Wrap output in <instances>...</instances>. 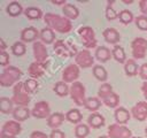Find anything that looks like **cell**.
Segmentation results:
<instances>
[{"mask_svg": "<svg viewBox=\"0 0 147 138\" xmlns=\"http://www.w3.org/2000/svg\"><path fill=\"white\" fill-rule=\"evenodd\" d=\"M25 15L30 20H39L41 17V10L36 7H29L25 9Z\"/></svg>", "mask_w": 147, "mask_h": 138, "instance_id": "cell-30", "label": "cell"}, {"mask_svg": "<svg viewBox=\"0 0 147 138\" xmlns=\"http://www.w3.org/2000/svg\"><path fill=\"white\" fill-rule=\"evenodd\" d=\"M63 120H64V115L61 114V113H55V114H52L48 120H47V124L49 128H53L54 130L57 129L62 123H63Z\"/></svg>", "mask_w": 147, "mask_h": 138, "instance_id": "cell-18", "label": "cell"}, {"mask_svg": "<svg viewBox=\"0 0 147 138\" xmlns=\"http://www.w3.org/2000/svg\"><path fill=\"white\" fill-rule=\"evenodd\" d=\"M49 138H65V136H64V133H63L62 131L55 129V130H53V131L51 132Z\"/></svg>", "mask_w": 147, "mask_h": 138, "instance_id": "cell-43", "label": "cell"}, {"mask_svg": "<svg viewBox=\"0 0 147 138\" xmlns=\"http://www.w3.org/2000/svg\"><path fill=\"white\" fill-rule=\"evenodd\" d=\"M99 138H109V137H107V136H101V137H99Z\"/></svg>", "mask_w": 147, "mask_h": 138, "instance_id": "cell-51", "label": "cell"}, {"mask_svg": "<svg viewBox=\"0 0 147 138\" xmlns=\"http://www.w3.org/2000/svg\"><path fill=\"white\" fill-rule=\"evenodd\" d=\"M115 120L118 124H125L130 120V113L124 107H119L115 110Z\"/></svg>", "mask_w": 147, "mask_h": 138, "instance_id": "cell-17", "label": "cell"}, {"mask_svg": "<svg viewBox=\"0 0 147 138\" xmlns=\"http://www.w3.org/2000/svg\"><path fill=\"white\" fill-rule=\"evenodd\" d=\"M45 22L48 25V28H51L52 30H56L57 32H61V33H67L72 28L69 18H65L52 13H48L45 15Z\"/></svg>", "mask_w": 147, "mask_h": 138, "instance_id": "cell-1", "label": "cell"}, {"mask_svg": "<svg viewBox=\"0 0 147 138\" xmlns=\"http://www.w3.org/2000/svg\"><path fill=\"white\" fill-rule=\"evenodd\" d=\"M113 56V53H110V51L105 47V46H100L96 48L95 51V57L100 61V62H106L108 61L110 57Z\"/></svg>", "mask_w": 147, "mask_h": 138, "instance_id": "cell-21", "label": "cell"}, {"mask_svg": "<svg viewBox=\"0 0 147 138\" xmlns=\"http://www.w3.org/2000/svg\"><path fill=\"white\" fill-rule=\"evenodd\" d=\"M46 70V63H40V62H33L29 67V75L32 78H38L44 75Z\"/></svg>", "mask_w": 147, "mask_h": 138, "instance_id": "cell-15", "label": "cell"}, {"mask_svg": "<svg viewBox=\"0 0 147 138\" xmlns=\"http://www.w3.org/2000/svg\"><path fill=\"white\" fill-rule=\"evenodd\" d=\"M11 100L17 106L25 107V106L29 105L30 97H29V93L26 92V90L24 87V83H17L15 85V87H14V94H13Z\"/></svg>", "mask_w": 147, "mask_h": 138, "instance_id": "cell-3", "label": "cell"}, {"mask_svg": "<svg viewBox=\"0 0 147 138\" xmlns=\"http://www.w3.org/2000/svg\"><path fill=\"white\" fill-rule=\"evenodd\" d=\"M70 94L72 100L78 105V106H83L85 105V87L83 86L82 83L79 82H75L72 83L71 87H70Z\"/></svg>", "mask_w": 147, "mask_h": 138, "instance_id": "cell-4", "label": "cell"}, {"mask_svg": "<svg viewBox=\"0 0 147 138\" xmlns=\"http://www.w3.org/2000/svg\"><path fill=\"white\" fill-rule=\"evenodd\" d=\"M65 118L71 123H78L82 120V114L78 109H70L65 114Z\"/></svg>", "mask_w": 147, "mask_h": 138, "instance_id": "cell-27", "label": "cell"}, {"mask_svg": "<svg viewBox=\"0 0 147 138\" xmlns=\"http://www.w3.org/2000/svg\"><path fill=\"white\" fill-rule=\"evenodd\" d=\"M124 69H125L126 75H129V76H134V75L137 74V70H138V67H137L136 61H134V60H127V61L125 62Z\"/></svg>", "mask_w": 147, "mask_h": 138, "instance_id": "cell-31", "label": "cell"}, {"mask_svg": "<svg viewBox=\"0 0 147 138\" xmlns=\"http://www.w3.org/2000/svg\"><path fill=\"white\" fill-rule=\"evenodd\" d=\"M140 76L144 79H147V63H144L140 67Z\"/></svg>", "mask_w": 147, "mask_h": 138, "instance_id": "cell-45", "label": "cell"}, {"mask_svg": "<svg viewBox=\"0 0 147 138\" xmlns=\"http://www.w3.org/2000/svg\"><path fill=\"white\" fill-rule=\"evenodd\" d=\"M22 76V71L15 67L6 68L0 76V85L1 86H10L16 80H18Z\"/></svg>", "mask_w": 147, "mask_h": 138, "instance_id": "cell-2", "label": "cell"}, {"mask_svg": "<svg viewBox=\"0 0 147 138\" xmlns=\"http://www.w3.org/2000/svg\"><path fill=\"white\" fill-rule=\"evenodd\" d=\"M0 41H1V49H2V51H5V48H6V44H5L3 39H1Z\"/></svg>", "mask_w": 147, "mask_h": 138, "instance_id": "cell-49", "label": "cell"}, {"mask_svg": "<svg viewBox=\"0 0 147 138\" xmlns=\"http://www.w3.org/2000/svg\"><path fill=\"white\" fill-rule=\"evenodd\" d=\"M87 122H88L90 126H92L94 129H98V128H100V126H102L105 124V118H103L102 115H100L98 113H93V114H91L88 116Z\"/></svg>", "mask_w": 147, "mask_h": 138, "instance_id": "cell-20", "label": "cell"}, {"mask_svg": "<svg viewBox=\"0 0 147 138\" xmlns=\"http://www.w3.org/2000/svg\"><path fill=\"white\" fill-rule=\"evenodd\" d=\"M52 2H53V3H54V5H63V6H64V5H67V3H65V1H64V0H63V1H55V0H53V1H52Z\"/></svg>", "mask_w": 147, "mask_h": 138, "instance_id": "cell-48", "label": "cell"}, {"mask_svg": "<svg viewBox=\"0 0 147 138\" xmlns=\"http://www.w3.org/2000/svg\"><path fill=\"white\" fill-rule=\"evenodd\" d=\"M136 24L140 30L147 31V17L146 16H138L136 18Z\"/></svg>", "mask_w": 147, "mask_h": 138, "instance_id": "cell-40", "label": "cell"}, {"mask_svg": "<svg viewBox=\"0 0 147 138\" xmlns=\"http://www.w3.org/2000/svg\"><path fill=\"white\" fill-rule=\"evenodd\" d=\"M30 138H48V137H47L46 133H44L41 131H34V132L31 133Z\"/></svg>", "mask_w": 147, "mask_h": 138, "instance_id": "cell-44", "label": "cell"}, {"mask_svg": "<svg viewBox=\"0 0 147 138\" xmlns=\"http://www.w3.org/2000/svg\"><path fill=\"white\" fill-rule=\"evenodd\" d=\"M146 135H147V126H146Z\"/></svg>", "mask_w": 147, "mask_h": 138, "instance_id": "cell-52", "label": "cell"}, {"mask_svg": "<svg viewBox=\"0 0 147 138\" xmlns=\"http://www.w3.org/2000/svg\"><path fill=\"white\" fill-rule=\"evenodd\" d=\"M7 13L10 16H18L22 13V6L18 2L13 1L7 6Z\"/></svg>", "mask_w": 147, "mask_h": 138, "instance_id": "cell-26", "label": "cell"}, {"mask_svg": "<svg viewBox=\"0 0 147 138\" xmlns=\"http://www.w3.org/2000/svg\"><path fill=\"white\" fill-rule=\"evenodd\" d=\"M141 90H142V92H144V97H145L146 100H147V82H145V83L142 84Z\"/></svg>", "mask_w": 147, "mask_h": 138, "instance_id": "cell-47", "label": "cell"}, {"mask_svg": "<svg viewBox=\"0 0 147 138\" xmlns=\"http://www.w3.org/2000/svg\"><path fill=\"white\" fill-rule=\"evenodd\" d=\"M40 39L46 43V44H51L54 41L55 39V36H54V32L51 28H45L40 31Z\"/></svg>", "mask_w": 147, "mask_h": 138, "instance_id": "cell-25", "label": "cell"}, {"mask_svg": "<svg viewBox=\"0 0 147 138\" xmlns=\"http://www.w3.org/2000/svg\"><path fill=\"white\" fill-rule=\"evenodd\" d=\"M24 87H25V90H26L28 93H33V92L36 91V89L38 87V83H37V80H34L33 78L26 79V80L24 82Z\"/></svg>", "mask_w": 147, "mask_h": 138, "instance_id": "cell-39", "label": "cell"}, {"mask_svg": "<svg viewBox=\"0 0 147 138\" xmlns=\"http://www.w3.org/2000/svg\"><path fill=\"white\" fill-rule=\"evenodd\" d=\"M13 100L9 99V98H5L2 97L0 99V110L3 113V114H8V113H13L14 109H13Z\"/></svg>", "mask_w": 147, "mask_h": 138, "instance_id": "cell-24", "label": "cell"}, {"mask_svg": "<svg viewBox=\"0 0 147 138\" xmlns=\"http://www.w3.org/2000/svg\"><path fill=\"white\" fill-rule=\"evenodd\" d=\"M140 9H141V12L144 13V14H147V0H142V1H140Z\"/></svg>", "mask_w": 147, "mask_h": 138, "instance_id": "cell-46", "label": "cell"}, {"mask_svg": "<svg viewBox=\"0 0 147 138\" xmlns=\"http://www.w3.org/2000/svg\"><path fill=\"white\" fill-rule=\"evenodd\" d=\"M38 37H40L39 32L37 29H34L33 26H30V28H25L22 33H21V38L23 41L25 43H30V41H34Z\"/></svg>", "mask_w": 147, "mask_h": 138, "instance_id": "cell-16", "label": "cell"}, {"mask_svg": "<svg viewBox=\"0 0 147 138\" xmlns=\"http://www.w3.org/2000/svg\"><path fill=\"white\" fill-rule=\"evenodd\" d=\"M33 53H34V59L37 62L45 63L47 59V49L41 41H36L33 44Z\"/></svg>", "mask_w": 147, "mask_h": 138, "instance_id": "cell-12", "label": "cell"}, {"mask_svg": "<svg viewBox=\"0 0 147 138\" xmlns=\"http://www.w3.org/2000/svg\"><path fill=\"white\" fill-rule=\"evenodd\" d=\"M78 33L82 37L83 44L87 47V48H93L96 45V39H95V34L92 28L90 26H82L78 30Z\"/></svg>", "mask_w": 147, "mask_h": 138, "instance_id": "cell-6", "label": "cell"}, {"mask_svg": "<svg viewBox=\"0 0 147 138\" xmlns=\"http://www.w3.org/2000/svg\"><path fill=\"white\" fill-rule=\"evenodd\" d=\"M54 90H55V93H56L57 95H60V97L67 95V94H68V91H69L68 85H67L65 83H63V82H57V83L55 84Z\"/></svg>", "mask_w": 147, "mask_h": 138, "instance_id": "cell-34", "label": "cell"}, {"mask_svg": "<svg viewBox=\"0 0 147 138\" xmlns=\"http://www.w3.org/2000/svg\"><path fill=\"white\" fill-rule=\"evenodd\" d=\"M101 105V101L98 98H88L85 101V108L88 110H96Z\"/></svg>", "mask_w": 147, "mask_h": 138, "instance_id": "cell-33", "label": "cell"}, {"mask_svg": "<svg viewBox=\"0 0 147 138\" xmlns=\"http://www.w3.org/2000/svg\"><path fill=\"white\" fill-rule=\"evenodd\" d=\"M118 16H119L121 22L124 23V24H129V23H131L132 20H133V15H132V13H131L130 10H127V9H123V10L119 13Z\"/></svg>", "mask_w": 147, "mask_h": 138, "instance_id": "cell-37", "label": "cell"}, {"mask_svg": "<svg viewBox=\"0 0 147 138\" xmlns=\"http://www.w3.org/2000/svg\"><path fill=\"white\" fill-rule=\"evenodd\" d=\"M123 2H125V3H131L132 0H123Z\"/></svg>", "mask_w": 147, "mask_h": 138, "instance_id": "cell-50", "label": "cell"}, {"mask_svg": "<svg viewBox=\"0 0 147 138\" xmlns=\"http://www.w3.org/2000/svg\"><path fill=\"white\" fill-rule=\"evenodd\" d=\"M62 10H63L64 16H65V17H68V18H71V20L77 18V17H78V15H79L78 9H77V8H76L74 5H70V3L64 5Z\"/></svg>", "mask_w": 147, "mask_h": 138, "instance_id": "cell-23", "label": "cell"}, {"mask_svg": "<svg viewBox=\"0 0 147 138\" xmlns=\"http://www.w3.org/2000/svg\"><path fill=\"white\" fill-rule=\"evenodd\" d=\"M90 132V129L85 124H78L75 129V135L77 138H85Z\"/></svg>", "mask_w": 147, "mask_h": 138, "instance_id": "cell-35", "label": "cell"}, {"mask_svg": "<svg viewBox=\"0 0 147 138\" xmlns=\"http://www.w3.org/2000/svg\"><path fill=\"white\" fill-rule=\"evenodd\" d=\"M109 138H131V130L124 125L111 124L108 128Z\"/></svg>", "mask_w": 147, "mask_h": 138, "instance_id": "cell-8", "label": "cell"}, {"mask_svg": "<svg viewBox=\"0 0 147 138\" xmlns=\"http://www.w3.org/2000/svg\"><path fill=\"white\" fill-rule=\"evenodd\" d=\"M93 62H94V59H93V56H92V54L90 53L88 49L79 51L76 54V64H78L82 68L92 67Z\"/></svg>", "mask_w": 147, "mask_h": 138, "instance_id": "cell-9", "label": "cell"}, {"mask_svg": "<svg viewBox=\"0 0 147 138\" xmlns=\"http://www.w3.org/2000/svg\"><path fill=\"white\" fill-rule=\"evenodd\" d=\"M132 47V54L136 59H142L146 55L147 51V40L144 38H136L131 43Z\"/></svg>", "mask_w": 147, "mask_h": 138, "instance_id": "cell-7", "label": "cell"}, {"mask_svg": "<svg viewBox=\"0 0 147 138\" xmlns=\"http://www.w3.org/2000/svg\"><path fill=\"white\" fill-rule=\"evenodd\" d=\"M54 51L60 55V56H71L75 54L76 49H69L67 44L63 40H57L54 45Z\"/></svg>", "mask_w": 147, "mask_h": 138, "instance_id": "cell-14", "label": "cell"}, {"mask_svg": "<svg viewBox=\"0 0 147 138\" xmlns=\"http://www.w3.org/2000/svg\"><path fill=\"white\" fill-rule=\"evenodd\" d=\"M133 138H141V137H133Z\"/></svg>", "mask_w": 147, "mask_h": 138, "instance_id": "cell-53", "label": "cell"}, {"mask_svg": "<svg viewBox=\"0 0 147 138\" xmlns=\"http://www.w3.org/2000/svg\"><path fill=\"white\" fill-rule=\"evenodd\" d=\"M79 76V68L77 64H69L62 72V77H63V80L69 83V82H74L78 78Z\"/></svg>", "mask_w": 147, "mask_h": 138, "instance_id": "cell-11", "label": "cell"}, {"mask_svg": "<svg viewBox=\"0 0 147 138\" xmlns=\"http://www.w3.org/2000/svg\"><path fill=\"white\" fill-rule=\"evenodd\" d=\"M93 75L96 79L105 82L107 79V71L102 66H94L93 67Z\"/></svg>", "mask_w": 147, "mask_h": 138, "instance_id": "cell-28", "label": "cell"}, {"mask_svg": "<svg viewBox=\"0 0 147 138\" xmlns=\"http://www.w3.org/2000/svg\"><path fill=\"white\" fill-rule=\"evenodd\" d=\"M111 93H113V87H111V85L105 83V84H102V85L100 86L99 92H98V95H99L101 99H105V98L109 97Z\"/></svg>", "mask_w": 147, "mask_h": 138, "instance_id": "cell-32", "label": "cell"}, {"mask_svg": "<svg viewBox=\"0 0 147 138\" xmlns=\"http://www.w3.org/2000/svg\"><path fill=\"white\" fill-rule=\"evenodd\" d=\"M111 53H113L114 59L117 62H119V63L125 62V53H124V49H123L122 46H115Z\"/></svg>", "mask_w": 147, "mask_h": 138, "instance_id": "cell-29", "label": "cell"}, {"mask_svg": "<svg viewBox=\"0 0 147 138\" xmlns=\"http://www.w3.org/2000/svg\"><path fill=\"white\" fill-rule=\"evenodd\" d=\"M106 16H107V18L108 20H115L116 17H117V14L115 13V10L110 7V5L107 7V9H106Z\"/></svg>", "mask_w": 147, "mask_h": 138, "instance_id": "cell-42", "label": "cell"}, {"mask_svg": "<svg viewBox=\"0 0 147 138\" xmlns=\"http://www.w3.org/2000/svg\"><path fill=\"white\" fill-rule=\"evenodd\" d=\"M132 115L138 121H144L147 117V102L140 101L132 108Z\"/></svg>", "mask_w": 147, "mask_h": 138, "instance_id": "cell-13", "label": "cell"}, {"mask_svg": "<svg viewBox=\"0 0 147 138\" xmlns=\"http://www.w3.org/2000/svg\"><path fill=\"white\" fill-rule=\"evenodd\" d=\"M8 63H9V55H8L5 51H2L1 54H0V64H1L2 67H5V66H7Z\"/></svg>", "mask_w": 147, "mask_h": 138, "instance_id": "cell-41", "label": "cell"}, {"mask_svg": "<svg viewBox=\"0 0 147 138\" xmlns=\"http://www.w3.org/2000/svg\"><path fill=\"white\" fill-rule=\"evenodd\" d=\"M118 101H119V98H118V95H117L116 93H114V92H113L109 97H107V98L103 99V102H105L108 107H111V108L116 107V106L118 105Z\"/></svg>", "mask_w": 147, "mask_h": 138, "instance_id": "cell-36", "label": "cell"}, {"mask_svg": "<svg viewBox=\"0 0 147 138\" xmlns=\"http://www.w3.org/2000/svg\"><path fill=\"white\" fill-rule=\"evenodd\" d=\"M103 37H105V40L109 44H116L119 41V33L113 28L106 29L103 31Z\"/></svg>", "mask_w": 147, "mask_h": 138, "instance_id": "cell-19", "label": "cell"}, {"mask_svg": "<svg viewBox=\"0 0 147 138\" xmlns=\"http://www.w3.org/2000/svg\"><path fill=\"white\" fill-rule=\"evenodd\" d=\"M13 116L15 120L17 121H25L29 116H30V110L26 107H22V106H17L14 112H13Z\"/></svg>", "mask_w": 147, "mask_h": 138, "instance_id": "cell-22", "label": "cell"}, {"mask_svg": "<svg viewBox=\"0 0 147 138\" xmlns=\"http://www.w3.org/2000/svg\"><path fill=\"white\" fill-rule=\"evenodd\" d=\"M21 132V125L16 121H8L2 125L1 138H15Z\"/></svg>", "mask_w": 147, "mask_h": 138, "instance_id": "cell-5", "label": "cell"}, {"mask_svg": "<svg viewBox=\"0 0 147 138\" xmlns=\"http://www.w3.org/2000/svg\"><path fill=\"white\" fill-rule=\"evenodd\" d=\"M11 52L14 55H17V56H21L25 53V45L21 41H16L13 46H11Z\"/></svg>", "mask_w": 147, "mask_h": 138, "instance_id": "cell-38", "label": "cell"}, {"mask_svg": "<svg viewBox=\"0 0 147 138\" xmlns=\"http://www.w3.org/2000/svg\"><path fill=\"white\" fill-rule=\"evenodd\" d=\"M51 113V109H49V106L46 101H39L34 105V107L32 108L31 110V114L32 116L37 117V118H45L49 115Z\"/></svg>", "mask_w": 147, "mask_h": 138, "instance_id": "cell-10", "label": "cell"}]
</instances>
